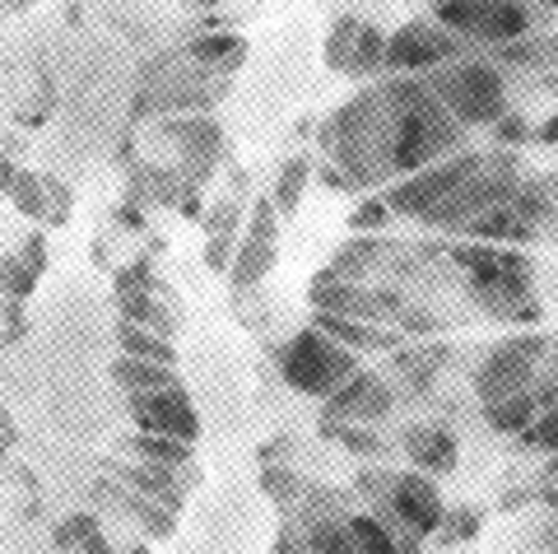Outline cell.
Listing matches in <instances>:
<instances>
[{"label": "cell", "mask_w": 558, "mask_h": 554, "mask_svg": "<svg viewBox=\"0 0 558 554\" xmlns=\"http://www.w3.org/2000/svg\"><path fill=\"white\" fill-rule=\"evenodd\" d=\"M322 145L349 186L373 192V186L400 182L418 168L461 154L465 127L442 108L424 75H396L349 98L330 117Z\"/></svg>", "instance_id": "obj_1"}, {"label": "cell", "mask_w": 558, "mask_h": 554, "mask_svg": "<svg viewBox=\"0 0 558 554\" xmlns=\"http://www.w3.org/2000/svg\"><path fill=\"white\" fill-rule=\"evenodd\" d=\"M517 192H521V159L512 149H498V154L461 149L451 159H438L410 172V178L391 182L381 205L391 215L433 224V229H465L484 210L508 205Z\"/></svg>", "instance_id": "obj_2"}, {"label": "cell", "mask_w": 558, "mask_h": 554, "mask_svg": "<svg viewBox=\"0 0 558 554\" xmlns=\"http://www.w3.org/2000/svg\"><path fill=\"white\" fill-rule=\"evenodd\" d=\"M549 345H554L549 336L526 332V336L502 340L498 350H488V359L480 363L475 392H480L488 424H494L498 434H526L531 420L539 414L535 387H539V373H545Z\"/></svg>", "instance_id": "obj_3"}, {"label": "cell", "mask_w": 558, "mask_h": 554, "mask_svg": "<svg viewBox=\"0 0 558 554\" xmlns=\"http://www.w3.org/2000/svg\"><path fill=\"white\" fill-rule=\"evenodd\" d=\"M424 80L461 127H498L508 117V80H502L494 61L461 57V61H447L438 71H428Z\"/></svg>", "instance_id": "obj_4"}, {"label": "cell", "mask_w": 558, "mask_h": 554, "mask_svg": "<svg viewBox=\"0 0 558 554\" xmlns=\"http://www.w3.org/2000/svg\"><path fill=\"white\" fill-rule=\"evenodd\" d=\"M275 359H279L284 383L299 396H317V401H330V396H336L349 377L363 369L359 354L349 350V345L330 340L322 326H307V332H299Z\"/></svg>", "instance_id": "obj_5"}, {"label": "cell", "mask_w": 558, "mask_h": 554, "mask_svg": "<svg viewBox=\"0 0 558 554\" xmlns=\"http://www.w3.org/2000/svg\"><path fill=\"white\" fill-rule=\"evenodd\" d=\"M433 20L451 28L457 38L484 47H508L535 33V10L526 0H438Z\"/></svg>", "instance_id": "obj_6"}, {"label": "cell", "mask_w": 558, "mask_h": 554, "mask_svg": "<svg viewBox=\"0 0 558 554\" xmlns=\"http://www.w3.org/2000/svg\"><path fill=\"white\" fill-rule=\"evenodd\" d=\"M461 47H465V38H457V33L442 28L438 20H410L387 38L381 71L428 75V71H438V65H447L451 57H461Z\"/></svg>", "instance_id": "obj_7"}, {"label": "cell", "mask_w": 558, "mask_h": 554, "mask_svg": "<svg viewBox=\"0 0 558 554\" xmlns=\"http://www.w3.org/2000/svg\"><path fill=\"white\" fill-rule=\"evenodd\" d=\"M275 215H279L275 201H256L247 233H238V252L229 262V280H233L238 293L256 289L270 275V266L279 262V219Z\"/></svg>", "instance_id": "obj_8"}, {"label": "cell", "mask_w": 558, "mask_h": 554, "mask_svg": "<svg viewBox=\"0 0 558 554\" xmlns=\"http://www.w3.org/2000/svg\"><path fill=\"white\" fill-rule=\"evenodd\" d=\"M163 141H172V149H178V168L182 178L196 186L205 182L209 172H215L219 154H223V131L215 117L205 112H191V117H163Z\"/></svg>", "instance_id": "obj_9"}, {"label": "cell", "mask_w": 558, "mask_h": 554, "mask_svg": "<svg viewBox=\"0 0 558 554\" xmlns=\"http://www.w3.org/2000/svg\"><path fill=\"white\" fill-rule=\"evenodd\" d=\"M307 299L326 317H354V322H391V313L400 308L391 293L363 289L359 280H344V275H336V270H322L317 280H312Z\"/></svg>", "instance_id": "obj_10"}, {"label": "cell", "mask_w": 558, "mask_h": 554, "mask_svg": "<svg viewBox=\"0 0 558 554\" xmlns=\"http://www.w3.org/2000/svg\"><path fill=\"white\" fill-rule=\"evenodd\" d=\"M381 51H387V33L377 24L354 20V14H340L336 28H330V38H326V65L340 75L363 80V75L381 71Z\"/></svg>", "instance_id": "obj_11"}, {"label": "cell", "mask_w": 558, "mask_h": 554, "mask_svg": "<svg viewBox=\"0 0 558 554\" xmlns=\"http://www.w3.org/2000/svg\"><path fill=\"white\" fill-rule=\"evenodd\" d=\"M131 420L140 424V434H163L196 443L201 438V414L191 406L186 387H163V392H140L131 396Z\"/></svg>", "instance_id": "obj_12"}, {"label": "cell", "mask_w": 558, "mask_h": 554, "mask_svg": "<svg viewBox=\"0 0 558 554\" xmlns=\"http://www.w3.org/2000/svg\"><path fill=\"white\" fill-rule=\"evenodd\" d=\"M387 504H391V513L400 517V522H405L410 531H418V535L442 531V522H447L442 490H438V484H433V475H424V471L387 475Z\"/></svg>", "instance_id": "obj_13"}, {"label": "cell", "mask_w": 558, "mask_h": 554, "mask_svg": "<svg viewBox=\"0 0 558 554\" xmlns=\"http://www.w3.org/2000/svg\"><path fill=\"white\" fill-rule=\"evenodd\" d=\"M330 414L336 420H354V424H373V420H387L391 414V406H396V396H391V387L381 383L377 373H354L349 383L330 396Z\"/></svg>", "instance_id": "obj_14"}, {"label": "cell", "mask_w": 558, "mask_h": 554, "mask_svg": "<svg viewBox=\"0 0 558 554\" xmlns=\"http://www.w3.org/2000/svg\"><path fill=\"white\" fill-rule=\"evenodd\" d=\"M43 270H47V238L43 233H28L10 256H0V293L14 299V303L28 299V293L38 289Z\"/></svg>", "instance_id": "obj_15"}, {"label": "cell", "mask_w": 558, "mask_h": 554, "mask_svg": "<svg viewBox=\"0 0 558 554\" xmlns=\"http://www.w3.org/2000/svg\"><path fill=\"white\" fill-rule=\"evenodd\" d=\"M182 57L209 75L233 80V71H242V61H247V38H238V33H205V38L191 43Z\"/></svg>", "instance_id": "obj_16"}, {"label": "cell", "mask_w": 558, "mask_h": 554, "mask_svg": "<svg viewBox=\"0 0 558 554\" xmlns=\"http://www.w3.org/2000/svg\"><path fill=\"white\" fill-rule=\"evenodd\" d=\"M405 453L418 471L428 475V471H451L461 447L442 424H414V429H405Z\"/></svg>", "instance_id": "obj_17"}, {"label": "cell", "mask_w": 558, "mask_h": 554, "mask_svg": "<svg viewBox=\"0 0 558 554\" xmlns=\"http://www.w3.org/2000/svg\"><path fill=\"white\" fill-rule=\"evenodd\" d=\"M512 205L535 229V238L545 233L549 242H558V178H539L531 186H521V192L512 196Z\"/></svg>", "instance_id": "obj_18"}, {"label": "cell", "mask_w": 558, "mask_h": 554, "mask_svg": "<svg viewBox=\"0 0 558 554\" xmlns=\"http://www.w3.org/2000/svg\"><path fill=\"white\" fill-rule=\"evenodd\" d=\"M0 192L14 201V210H24L28 219H51V201H47V178H38L33 168L5 164L0 168Z\"/></svg>", "instance_id": "obj_19"}, {"label": "cell", "mask_w": 558, "mask_h": 554, "mask_svg": "<svg viewBox=\"0 0 558 554\" xmlns=\"http://www.w3.org/2000/svg\"><path fill=\"white\" fill-rule=\"evenodd\" d=\"M112 377H117V387L126 392V396H140V392H163V387H182L178 383V373L163 369V363H145V359H131V354H121L112 363Z\"/></svg>", "instance_id": "obj_20"}, {"label": "cell", "mask_w": 558, "mask_h": 554, "mask_svg": "<svg viewBox=\"0 0 558 554\" xmlns=\"http://www.w3.org/2000/svg\"><path fill=\"white\" fill-rule=\"evenodd\" d=\"M317 326L330 336V340H340V345H349V350H391V345L400 340L396 332H377L373 322H354V317H326V313H317Z\"/></svg>", "instance_id": "obj_21"}, {"label": "cell", "mask_w": 558, "mask_h": 554, "mask_svg": "<svg viewBox=\"0 0 558 554\" xmlns=\"http://www.w3.org/2000/svg\"><path fill=\"white\" fill-rule=\"evenodd\" d=\"M117 345H121V354L145 359V363H163V369H172V363H178L172 336L145 332V326H135V322H126V317H121V326H117Z\"/></svg>", "instance_id": "obj_22"}, {"label": "cell", "mask_w": 558, "mask_h": 554, "mask_svg": "<svg viewBox=\"0 0 558 554\" xmlns=\"http://www.w3.org/2000/svg\"><path fill=\"white\" fill-rule=\"evenodd\" d=\"M131 457H145L149 466H163V471H178V466L191 461V447L196 443H182V438H163V434H135L121 443Z\"/></svg>", "instance_id": "obj_23"}, {"label": "cell", "mask_w": 558, "mask_h": 554, "mask_svg": "<svg viewBox=\"0 0 558 554\" xmlns=\"http://www.w3.org/2000/svg\"><path fill=\"white\" fill-rule=\"evenodd\" d=\"M117 303H121V313H126V322L145 326V332H159V336L178 332V313L159 303V293H121Z\"/></svg>", "instance_id": "obj_24"}, {"label": "cell", "mask_w": 558, "mask_h": 554, "mask_svg": "<svg viewBox=\"0 0 558 554\" xmlns=\"http://www.w3.org/2000/svg\"><path fill=\"white\" fill-rule=\"evenodd\" d=\"M57 550H70V554H108L98 517H89V513L65 517V522L57 527Z\"/></svg>", "instance_id": "obj_25"}, {"label": "cell", "mask_w": 558, "mask_h": 554, "mask_svg": "<svg viewBox=\"0 0 558 554\" xmlns=\"http://www.w3.org/2000/svg\"><path fill=\"white\" fill-rule=\"evenodd\" d=\"M307 178H312V159H303V154L284 159V168L275 172V210H279V215H293V210H299Z\"/></svg>", "instance_id": "obj_26"}, {"label": "cell", "mask_w": 558, "mask_h": 554, "mask_svg": "<svg viewBox=\"0 0 558 554\" xmlns=\"http://www.w3.org/2000/svg\"><path fill=\"white\" fill-rule=\"evenodd\" d=\"M135 192L154 201V205H172L182 196V178L178 168H163V164H140L135 168Z\"/></svg>", "instance_id": "obj_27"}, {"label": "cell", "mask_w": 558, "mask_h": 554, "mask_svg": "<svg viewBox=\"0 0 558 554\" xmlns=\"http://www.w3.org/2000/svg\"><path fill=\"white\" fill-rule=\"evenodd\" d=\"M349 531H354V550L359 554H400L391 531L377 522V517H349Z\"/></svg>", "instance_id": "obj_28"}, {"label": "cell", "mask_w": 558, "mask_h": 554, "mask_svg": "<svg viewBox=\"0 0 558 554\" xmlns=\"http://www.w3.org/2000/svg\"><path fill=\"white\" fill-rule=\"evenodd\" d=\"M521 438H526L531 447H539V453H558V401L549 410H539Z\"/></svg>", "instance_id": "obj_29"}, {"label": "cell", "mask_w": 558, "mask_h": 554, "mask_svg": "<svg viewBox=\"0 0 558 554\" xmlns=\"http://www.w3.org/2000/svg\"><path fill=\"white\" fill-rule=\"evenodd\" d=\"M121 293H154V270L145 262H131L117 270V299Z\"/></svg>", "instance_id": "obj_30"}, {"label": "cell", "mask_w": 558, "mask_h": 554, "mask_svg": "<svg viewBox=\"0 0 558 554\" xmlns=\"http://www.w3.org/2000/svg\"><path fill=\"white\" fill-rule=\"evenodd\" d=\"M387 219H391V210L381 205V196H368L354 215H349V224H354V229H377V224H387Z\"/></svg>", "instance_id": "obj_31"}, {"label": "cell", "mask_w": 558, "mask_h": 554, "mask_svg": "<svg viewBox=\"0 0 558 554\" xmlns=\"http://www.w3.org/2000/svg\"><path fill=\"white\" fill-rule=\"evenodd\" d=\"M336 434L344 438V447H354V453H368V457H377V453H381V443H377V438H368V434H359V429H354V434H349V429H336Z\"/></svg>", "instance_id": "obj_32"}, {"label": "cell", "mask_w": 558, "mask_h": 554, "mask_svg": "<svg viewBox=\"0 0 558 554\" xmlns=\"http://www.w3.org/2000/svg\"><path fill=\"white\" fill-rule=\"evenodd\" d=\"M539 494H545L549 504L558 508V453H554V461L545 466V480H539Z\"/></svg>", "instance_id": "obj_33"}, {"label": "cell", "mask_w": 558, "mask_h": 554, "mask_svg": "<svg viewBox=\"0 0 558 554\" xmlns=\"http://www.w3.org/2000/svg\"><path fill=\"white\" fill-rule=\"evenodd\" d=\"M535 135H539V145H558V117H549V121H545V127H539Z\"/></svg>", "instance_id": "obj_34"}, {"label": "cell", "mask_w": 558, "mask_h": 554, "mask_svg": "<svg viewBox=\"0 0 558 554\" xmlns=\"http://www.w3.org/2000/svg\"><path fill=\"white\" fill-rule=\"evenodd\" d=\"M191 5H205L209 10V5H223V0H191Z\"/></svg>", "instance_id": "obj_35"}, {"label": "cell", "mask_w": 558, "mask_h": 554, "mask_svg": "<svg viewBox=\"0 0 558 554\" xmlns=\"http://www.w3.org/2000/svg\"><path fill=\"white\" fill-rule=\"evenodd\" d=\"M539 5H558V0H539Z\"/></svg>", "instance_id": "obj_36"}]
</instances>
